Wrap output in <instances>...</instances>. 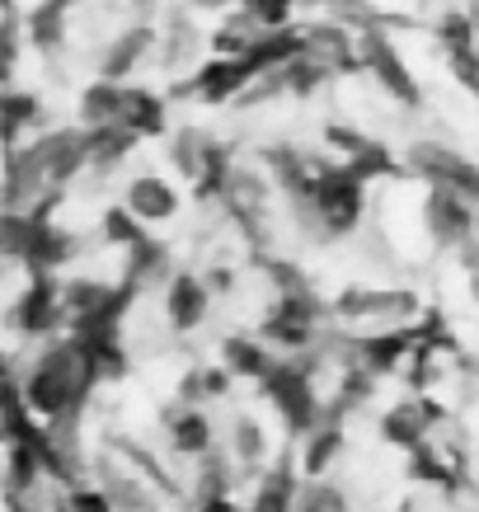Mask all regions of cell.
<instances>
[{"mask_svg": "<svg viewBox=\"0 0 479 512\" xmlns=\"http://www.w3.org/2000/svg\"><path fill=\"white\" fill-rule=\"evenodd\" d=\"M94 386V372H90V357H85V348H80L76 334H66V339H52L43 348V353L33 357L29 376L19 381V390H24V400L43 414V419H66L71 409H76V400L85 395V390Z\"/></svg>", "mask_w": 479, "mask_h": 512, "instance_id": "obj_1", "label": "cell"}, {"mask_svg": "<svg viewBox=\"0 0 479 512\" xmlns=\"http://www.w3.org/2000/svg\"><path fill=\"white\" fill-rule=\"evenodd\" d=\"M334 320L357 325L362 334L409 329L423 320V306H418L414 292H400V287H343V292L334 296Z\"/></svg>", "mask_w": 479, "mask_h": 512, "instance_id": "obj_2", "label": "cell"}, {"mask_svg": "<svg viewBox=\"0 0 479 512\" xmlns=\"http://www.w3.org/2000/svg\"><path fill=\"white\" fill-rule=\"evenodd\" d=\"M310 217H315V226L325 235H348L362 221V212H367V179L362 174H353L348 165H329L320 179H315V193H310V202H301Z\"/></svg>", "mask_w": 479, "mask_h": 512, "instance_id": "obj_3", "label": "cell"}, {"mask_svg": "<svg viewBox=\"0 0 479 512\" xmlns=\"http://www.w3.org/2000/svg\"><path fill=\"white\" fill-rule=\"evenodd\" d=\"M259 395H268V404L278 409V419L287 423V433L306 437L315 423L325 419V404L315 395V381H310V367L301 362H273V372L259 381Z\"/></svg>", "mask_w": 479, "mask_h": 512, "instance_id": "obj_4", "label": "cell"}, {"mask_svg": "<svg viewBox=\"0 0 479 512\" xmlns=\"http://www.w3.org/2000/svg\"><path fill=\"white\" fill-rule=\"evenodd\" d=\"M263 71L249 57H207V62L193 71V76L174 80V99H198V104H212V109H221V104H240V94L259 80Z\"/></svg>", "mask_w": 479, "mask_h": 512, "instance_id": "obj_5", "label": "cell"}, {"mask_svg": "<svg viewBox=\"0 0 479 512\" xmlns=\"http://www.w3.org/2000/svg\"><path fill=\"white\" fill-rule=\"evenodd\" d=\"M362 66H367V76L376 80V90L386 94L390 104H400V109H418V104H423L414 66L404 62V52L395 47L390 29L362 33Z\"/></svg>", "mask_w": 479, "mask_h": 512, "instance_id": "obj_6", "label": "cell"}, {"mask_svg": "<svg viewBox=\"0 0 479 512\" xmlns=\"http://www.w3.org/2000/svg\"><path fill=\"white\" fill-rule=\"evenodd\" d=\"M409 174L428 179V184H442V188H456L465 193L470 202H479V165L470 156H461L456 146H442V141H414L409 156H404Z\"/></svg>", "mask_w": 479, "mask_h": 512, "instance_id": "obj_7", "label": "cell"}, {"mask_svg": "<svg viewBox=\"0 0 479 512\" xmlns=\"http://www.w3.org/2000/svg\"><path fill=\"white\" fill-rule=\"evenodd\" d=\"M43 174L52 179V188H66L80 170H90V127H52L24 146Z\"/></svg>", "mask_w": 479, "mask_h": 512, "instance_id": "obj_8", "label": "cell"}, {"mask_svg": "<svg viewBox=\"0 0 479 512\" xmlns=\"http://www.w3.org/2000/svg\"><path fill=\"white\" fill-rule=\"evenodd\" d=\"M71 320L66 315V296H62V282L52 278V273H33L24 296H19L15 306H10V325L19 334H33V339H47L52 329Z\"/></svg>", "mask_w": 479, "mask_h": 512, "instance_id": "obj_9", "label": "cell"}, {"mask_svg": "<svg viewBox=\"0 0 479 512\" xmlns=\"http://www.w3.org/2000/svg\"><path fill=\"white\" fill-rule=\"evenodd\" d=\"M475 207L465 193L456 188H442V184H428V198H423V231L433 235L437 245H451L461 249L470 235H475Z\"/></svg>", "mask_w": 479, "mask_h": 512, "instance_id": "obj_10", "label": "cell"}, {"mask_svg": "<svg viewBox=\"0 0 479 512\" xmlns=\"http://www.w3.org/2000/svg\"><path fill=\"white\" fill-rule=\"evenodd\" d=\"M301 43H306L310 57L329 62L339 76L367 71V66H362V33H353L348 24H339V19H329V15L306 19V24H301Z\"/></svg>", "mask_w": 479, "mask_h": 512, "instance_id": "obj_11", "label": "cell"}, {"mask_svg": "<svg viewBox=\"0 0 479 512\" xmlns=\"http://www.w3.org/2000/svg\"><path fill=\"white\" fill-rule=\"evenodd\" d=\"M155 47H160V33H155L146 19L127 24V29L113 33L109 43H104V52H99V76L104 80H127L146 57H151Z\"/></svg>", "mask_w": 479, "mask_h": 512, "instance_id": "obj_12", "label": "cell"}, {"mask_svg": "<svg viewBox=\"0 0 479 512\" xmlns=\"http://www.w3.org/2000/svg\"><path fill=\"white\" fill-rule=\"evenodd\" d=\"M433 423H442V404H433V395H414V400L386 409L381 437H386L390 447L414 451L418 442H428V428H433Z\"/></svg>", "mask_w": 479, "mask_h": 512, "instance_id": "obj_13", "label": "cell"}, {"mask_svg": "<svg viewBox=\"0 0 479 512\" xmlns=\"http://www.w3.org/2000/svg\"><path fill=\"white\" fill-rule=\"evenodd\" d=\"M207 306H212V287L202 273H174L170 287H165V315H170L174 334H188L207 320Z\"/></svg>", "mask_w": 479, "mask_h": 512, "instance_id": "obj_14", "label": "cell"}, {"mask_svg": "<svg viewBox=\"0 0 479 512\" xmlns=\"http://www.w3.org/2000/svg\"><path fill=\"white\" fill-rule=\"evenodd\" d=\"M33 217H38V212H33ZM71 254H76V235L66 231V226H57L52 217H38L29 254H24L29 273H57V268L71 264Z\"/></svg>", "mask_w": 479, "mask_h": 512, "instance_id": "obj_15", "label": "cell"}, {"mask_svg": "<svg viewBox=\"0 0 479 512\" xmlns=\"http://www.w3.org/2000/svg\"><path fill=\"white\" fill-rule=\"evenodd\" d=\"M123 202L146 221V226H160V221L179 217V193H174L160 174H141V179H132L127 193H123Z\"/></svg>", "mask_w": 479, "mask_h": 512, "instance_id": "obj_16", "label": "cell"}, {"mask_svg": "<svg viewBox=\"0 0 479 512\" xmlns=\"http://www.w3.org/2000/svg\"><path fill=\"white\" fill-rule=\"evenodd\" d=\"M339 456H343V419L339 414H325V419L301 437V475L315 480V475H325L329 466H339Z\"/></svg>", "mask_w": 479, "mask_h": 512, "instance_id": "obj_17", "label": "cell"}, {"mask_svg": "<svg viewBox=\"0 0 479 512\" xmlns=\"http://www.w3.org/2000/svg\"><path fill=\"white\" fill-rule=\"evenodd\" d=\"M123 104H127V80H94L85 85L76 104V118L80 127H118L123 123Z\"/></svg>", "mask_w": 479, "mask_h": 512, "instance_id": "obj_18", "label": "cell"}, {"mask_svg": "<svg viewBox=\"0 0 479 512\" xmlns=\"http://www.w3.org/2000/svg\"><path fill=\"white\" fill-rule=\"evenodd\" d=\"M24 24H29V43L38 52H62L71 38V0H33Z\"/></svg>", "mask_w": 479, "mask_h": 512, "instance_id": "obj_19", "label": "cell"}, {"mask_svg": "<svg viewBox=\"0 0 479 512\" xmlns=\"http://www.w3.org/2000/svg\"><path fill=\"white\" fill-rule=\"evenodd\" d=\"M165 437H170V447L179 451V456H188V461H202V456L212 451V423H207V414H202L198 404L179 400V409L165 419Z\"/></svg>", "mask_w": 479, "mask_h": 512, "instance_id": "obj_20", "label": "cell"}, {"mask_svg": "<svg viewBox=\"0 0 479 512\" xmlns=\"http://www.w3.org/2000/svg\"><path fill=\"white\" fill-rule=\"evenodd\" d=\"M296 494H301V475L292 461H278L273 470H263L259 489L249 498V512H296Z\"/></svg>", "mask_w": 479, "mask_h": 512, "instance_id": "obj_21", "label": "cell"}, {"mask_svg": "<svg viewBox=\"0 0 479 512\" xmlns=\"http://www.w3.org/2000/svg\"><path fill=\"white\" fill-rule=\"evenodd\" d=\"M221 362H226L240 381H263V376L273 372V362H278V357L268 353V339L231 334V339H221Z\"/></svg>", "mask_w": 479, "mask_h": 512, "instance_id": "obj_22", "label": "cell"}, {"mask_svg": "<svg viewBox=\"0 0 479 512\" xmlns=\"http://www.w3.org/2000/svg\"><path fill=\"white\" fill-rule=\"evenodd\" d=\"M123 127H132L141 141H146V137H165V127H170V118H165V99H160L155 90H146V85H127Z\"/></svg>", "mask_w": 479, "mask_h": 512, "instance_id": "obj_23", "label": "cell"}, {"mask_svg": "<svg viewBox=\"0 0 479 512\" xmlns=\"http://www.w3.org/2000/svg\"><path fill=\"white\" fill-rule=\"evenodd\" d=\"M137 132L132 127H90V170L94 174H113L132 151H137Z\"/></svg>", "mask_w": 479, "mask_h": 512, "instance_id": "obj_24", "label": "cell"}, {"mask_svg": "<svg viewBox=\"0 0 479 512\" xmlns=\"http://www.w3.org/2000/svg\"><path fill=\"white\" fill-rule=\"evenodd\" d=\"M160 66H170V71H184L193 57L202 52V33H198V24L193 19H184V15H174L170 24H165V38H160Z\"/></svg>", "mask_w": 479, "mask_h": 512, "instance_id": "obj_25", "label": "cell"}, {"mask_svg": "<svg viewBox=\"0 0 479 512\" xmlns=\"http://www.w3.org/2000/svg\"><path fill=\"white\" fill-rule=\"evenodd\" d=\"M38 123H43L38 94L10 85V90H5V141H10V146H24V132H38Z\"/></svg>", "mask_w": 479, "mask_h": 512, "instance_id": "obj_26", "label": "cell"}, {"mask_svg": "<svg viewBox=\"0 0 479 512\" xmlns=\"http://www.w3.org/2000/svg\"><path fill=\"white\" fill-rule=\"evenodd\" d=\"M104 489L113 494L118 512H155V489L141 475H127L123 466H104Z\"/></svg>", "mask_w": 479, "mask_h": 512, "instance_id": "obj_27", "label": "cell"}, {"mask_svg": "<svg viewBox=\"0 0 479 512\" xmlns=\"http://www.w3.org/2000/svg\"><path fill=\"white\" fill-rule=\"evenodd\" d=\"M231 461L245 470H263V461H268V433H263L259 419L240 414L231 423Z\"/></svg>", "mask_w": 479, "mask_h": 512, "instance_id": "obj_28", "label": "cell"}, {"mask_svg": "<svg viewBox=\"0 0 479 512\" xmlns=\"http://www.w3.org/2000/svg\"><path fill=\"white\" fill-rule=\"evenodd\" d=\"M235 372L221 362V367H193V372L179 381V400L184 404H198V400H221L231 390Z\"/></svg>", "mask_w": 479, "mask_h": 512, "instance_id": "obj_29", "label": "cell"}, {"mask_svg": "<svg viewBox=\"0 0 479 512\" xmlns=\"http://www.w3.org/2000/svg\"><path fill=\"white\" fill-rule=\"evenodd\" d=\"M343 165L353 174H362L367 184L371 179H400V174L409 170V165H400V160L390 156V146H381V141H367V146H362L353 160H343Z\"/></svg>", "mask_w": 479, "mask_h": 512, "instance_id": "obj_30", "label": "cell"}, {"mask_svg": "<svg viewBox=\"0 0 479 512\" xmlns=\"http://www.w3.org/2000/svg\"><path fill=\"white\" fill-rule=\"evenodd\" d=\"M296 512H353V508H348V494H343L339 484H329L325 475H315V480L301 484Z\"/></svg>", "mask_w": 479, "mask_h": 512, "instance_id": "obj_31", "label": "cell"}, {"mask_svg": "<svg viewBox=\"0 0 479 512\" xmlns=\"http://www.w3.org/2000/svg\"><path fill=\"white\" fill-rule=\"evenodd\" d=\"M447 57V71L451 80L461 85L470 99H479V43H461V47H447L442 52Z\"/></svg>", "mask_w": 479, "mask_h": 512, "instance_id": "obj_32", "label": "cell"}, {"mask_svg": "<svg viewBox=\"0 0 479 512\" xmlns=\"http://www.w3.org/2000/svg\"><path fill=\"white\" fill-rule=\"evenodd\" d=\"M240 5L259 19L263 29H287V24H296V5L301 0H240Z\"/></svg>", "mask_w": 479, "mask_h": 512, "instance_id": "obj_33", "label": "cell"}, {"mask_svg": "<svg viewBox=\"0 0 479 512\" xmlns=\"http://www.w3.org/2000/svg\"><path fill=\"white\" fill-rule=\"evenodd\" d=\"M66 508L71 512H118L109 489H94V484H71L66 489Z\"/></svg>", "mask_w": 479, "mask_h": 512, "instance_id": "obj_34", "label": "cell"}, {"mask_svg": "<svg viewBox=\"0 0 479 512\" xmlns=\"http://www.w3.org/2000/svg\"><path fill=\"white\" fill-rule=\"evenodd\" d=\"M198 512H249V508H240L231 494H202L198 498Z\"/></svg>", "mask_w": 479, "mask_h": 512, "instance_id": "obj_35", "label": "cell"}, {"mask_svg": "<svg viewBox=\"0 0 479 512\" xmlns=\"http://www.w3.org/2000/svg\"><path fill=\"white\" fill-rule=\"evenodd\" d=\"M465 10H470V15H475V24H479V0H470V5H465Z\"/></svg>", "mask_w": 479, "mask_h": 512, "instance_id": "obj_36", "label": "cell"}, {"mask_svg": "<svg viewBox=\"0 0 479 512\" xmlns=\"http://www.w3.org/2000/svg\"><path fill=\"white\" fill-rule=\"evenodd\" d=\"M52 512H71V508H66V503H62V508H52Z\"/></svg>", "mask_w": 479, "mask_h": 512, "instance_id": "obj_37", "label": "cell"}]
</instances>
